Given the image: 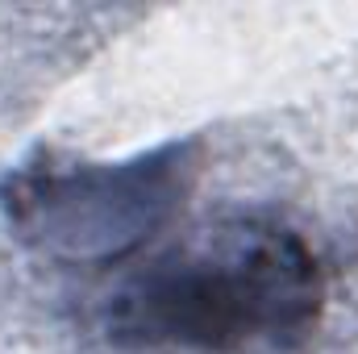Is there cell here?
<instances>
[{
	"label": "cell",
	"mask_w": 358,
	"mask_h": 354,
	"mask_svg": "<svg viewBox=\"0 0 358 354\" xmlns=\"http://www.w3.org/2000/svg\"><path fill=\"white\" fill-rule=\"evenodd\" d=\"M325 300V267L304 234L275 217H234L134 271L108 296L104 325L142 351H287L317 330Z\"/></svg>",
	"instance_id": "obj_1"
},
{
	"label": "cell",
	"mask_w": 358,
	"mask_h": 354,
	"mask_svg": "<svg viewBox=\"0 0 358 354\" xmlns=\"http://www.w3.org/2000/svg\"><path fill=\"white\" fill-rule=\"evenodd\" d=\"M200 179V142L88 163L42 150L0 183L8 225L25 246L59 263H117L176 225Z\"/></svg>",
	"instance_id": "obj_2"
}]
</instances>
